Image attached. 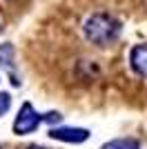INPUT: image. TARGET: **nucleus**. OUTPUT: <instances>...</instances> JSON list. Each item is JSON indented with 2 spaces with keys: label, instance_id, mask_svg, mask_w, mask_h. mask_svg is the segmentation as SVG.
<instances>
[{
  "label": "nucleus",
  "instance_id": "1",
  "mask_svg": "<svg viewBox=\"0 0 147 149\" xmlns=\"http://www.w3.org/2000/svg\"><path fill=\"white\" fill-rule=\"evenodd\" d=\"M120 33H123L120 20L105 11H94L83 22V36L94 47H109L120 38Z\"/></svg>",
  "mask_w": 147,
  "mask_h": 149
},
{
  "label": "nucleus",
  "instance_id": "2",
  "mask_svg": "<svg viewBox=\"0 0 147 149\" xmlns=\"http://www.w3.org/2000/svg\"><path fill=\"white\" fill-rule=\"evenodd\" d=\"M43 125V113L38 111L31 102H22L20 109L16 111V118H13L11 129L16 136H29L34 131H38V127Z\"/></svg>",
  "mask_w": 147,
  "mask_h": 149
},
{
  "label": "nucleus",
  "instance_id": "3",
  "mask_svg": "<svg viewBox=\"0 0 147 149\" xmlns=\"http://www.w3.org/2000/svg\"><path fill=\"white\" fill-rule=\"evenodd\" d=\"M89 129L83 127H49V138L56 143H65V145H80L89 140Z\"/></svg>",
  "mask_w": 147,
  "mask_h": 149
},
{
  "label": "nucleus",
  "instance_id": "4",
  "mask_svg": "<svg viewBox=\"0 0 147 149\" xmlns=\"http://www.w3.org/2000/svg\"><path fill=\"white\" fill-rule=\"evenodd\" d=\"M129 67L138 78L147 80V42H138L129 49Z\"/></svg>",
  "mask_w": 147,
  "mask_h": 149
},
{
  "label": "nucleus",
  "instance_id": "5",
  "mask_svg": "<svg viewBox=\"0 0 147 149\" xmlns=\"http://www.w3.org/2000/svg\"><path fill=\"white\" fill-rule=\"evenodd\" d=\"M0 67L7 69L9 74L13 71V67H16V51H13V45H9V42L0 45Z\"/></svg>",
  "mask_w": 147,
  "mask_h": 149
},
{
  "label": "nucleus",
  "instance_id": "6",
  "mask_svg": "<svg viewBox=\"0 0 147 149\" xmlns=\"http://www.w3.org/2000/svg\"><path fill=\"white\" fill-rule=\"evenodd\" d=\"M100 149H143V147L136 138H114V140H107Z\"/></svg>",
  "mask_w": 147,
  "mask_h": 149
},
{
  "label": "nucleus",
  "instance_id": "7",
  "mask_svg": "<svg viewBox=\"0 0 147 149\" xmlns=\"http://www.w3.org/2000/svg\"><path fill=\"white\" fill-rule=\"evenodd\" d=\"M9 109H11V96H9L7 91H0V118L7 116Z\"/></svg>",
  "mask_w": 147,
  "mask_h": 149
},
{
  "label": "nucleus",
  "instance_id": "8",
  "mask_svg": "<svg viewBox=\"0 0 147 149\" xmlns=\"http://www.w3.org/2000/svg\"><path fill=\"white\" fill-rule=\"evenodd\" d=\"M62 120V116L58 111H49V113H43V123H49V125H58Z\"/></svg>",
  "mask_w": 147,
  "mask_h": 149
},
{
  "label": "nucleus",
  "instance_id": "9",
  "mask_svg": "<svg viewBox=\"0 0 147 149\" xmlns=\"http://www.w3.org/2000/svg\"><path fill=\"white\" fill-rule=\"evenodd\" d=\"M27 149H45V147H40V145H31V147H27Z\"/></svg>",
  "mask_w": 147,
  "mask_h": 149
},
{
  "label": "nucleus",
  "instance_id": "10",
  "mask_svg": "<svg viewBox=\"0 0 147 149\" xmlns=\"http://www.w3.org/2000/svg\"><path fill=\"white\" fill-rule=\"evenodd\" d=\"M0 149H2V147H0Z\"/></svg>",
  "mask_w": 147,
  "mask_h": 149
}]
</instances>
